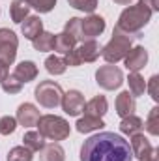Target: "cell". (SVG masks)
Masks as SVG:
<instances>
[{"label":"cell","instance_id":"1f68e13d","mask_svg":"<svg viewBox=\"0 0 159 161\" xmlns=\"http://www.w3.org/2000/svg\"><path fill=\"white\" fill-rule=\"evenodd\" d=\"M28 4H30V8H34L40 13H49L56 6V0H28Z\"/></svg>","mask_w":159,"mask_h":161},{"label":"cell","instance_id":"30bf717a","mask_svg":"<svg viewBox=\"0 0 159 161\" xmlns=\"http://www.w3.org/2000/svg\"><path fill=\"white\" fill-rule=\"evenodd\" d=\"M105 30V19L101 15L90 13L86 19H80V36L82 40H96Z\"/></svg>","mask_w":159,"mask_h":161},{"label":"cell","instance_id":"603a6c76","mask_svg":"<svg viewBox=\"0 0 159 161\" xmlns=\"http://www.w3.org/2000/svg\"><path fill=\"white\" fill-rule=\"evenodd\" d=\"M23 146H26L32 152H40L41 148L45 146V137L41 135L40 131H26L23 135Z\"/></svg>","mask_w":159,"mask_h":161},{"label":"cell","instance_id":"d6a6232c","mask_svg":"<svg viewBox=\"0 0 159 161\" xmlns=\"http://www.w3.org/2000/svg\"><path fill=\"white\" fill-rule=\"evenodd\" d=\"M17 129V120L13 116H2L0 118V135H11Z\"/></svg>","mask_w":159,"mask_h":161},{"label":"cell","instance_id":"83f0119b","mask_svg":"<svg viewBox=\"0 0 159 161\" xmlns=\"http://www.w3.org/2000/svg\"><path fill=\"white\" fill-rule=\"evenodd\" d=\"M146 131L150 135H159V107H154L146 118V124H144Z\"/></svg>","mask_w":159,"mask_h":161},{"label":"cell","instance_id":"8fae6325","mask_svg":"<svg viewBox=\"0 0 159 161\" xmlns=\"http://www.w3.org/2000/svg\"><path fill=\"white\" fill-rule=\"evenodd\" d=\"M84 103H86L84 96L80 94L79 90H68L62 96V101H60L64 113L69 114V116H79L82 113V109H84Z\"/></svg>","mask_w":159,"mask_h":161},{"label":"cell","instance_id":"8d00e7d4","mask_svg":"<svg viewBox=\"0 0 159 161\" xmlns=\"http://www.w3.org/2000/svg\"><path fill=\"white\" fill-rule=\"evenodd\" d=\"M116 4H120V6H131V2L133 0H114Z\"/></svg>","mask_w":159,"mask_h":161},{"label":"cell","instance_id":"5b68a950","mask_svg":"<svg viewBox=\"0 0 159 161\" xmlns=\"http://www.w3.org/2000/svg\"><path fill=\"white\" fill-rule=\"evenodd\" d=\"M101 54V45L96 40H84L80 45H77L73 51H69L68 54H64V62L66 66L77 68L80 64H90L96 62Z\"/></svg>","mask_w":159,"mask_h":161},{"label":"cell","instance_id":"836d02e7","mask_svg":"<svg viewBox=\"0 0 159 161\" xmlns=\"http://www.w3.org/2000/svg\"><path fill=\"white\" fill-rule=\"evenodd\" d=\"M157 82H159V77H157V75H152V77H150V80H148V84H146V88H148V92H150V97H152L154 101H157V99H159Z\"/></svg>","mask_w":159,"mask_h":161},{"label":"cell","instance_id":"d6986e66","mask_svg":"<svg viewBox=\"0 0 159 161\" xmlns=\"http://www.w3.org/2000/svg\"><path fill=\"white\" fill-rule=\"evenodd\" d=\"M79 41L75 40L73 36H69L68 32H60V34H54V51H58L60 54H68L69 51H73L77 47Z\"/></svg>","mask_w":159,"mask_h":161},{"label":"cell","instance_id":"8992f818","mask_svg":"<svg viewBox=\"0 0 159 161\" xmlns=\"http://www.w3.org/2000/svg\"><path fill=\"white\" fill-rule=\"evenodd\" d=\"M34 96H36V99H38V103L41 107L56 109L60 105V101H62L64 92H62V86L58 82H54V80H41L36 86V90H34Z\"/></svg>","mask_w":159,"mask_h":161},{"label":"cell","instance_id":"4fadbf2b","mask_svg":"<svg viewBox=\"0 0 159 161\" xmlns=\"http://www.w3.org/2000/svg\"><path fill=\"white\" fill-rule=\"evenodd\" d=\"M40 116L41 114H40V111H38L36 105H32V103H23V105H19V109H17L15 120H17V124L25 125V127H32V125L38 124Z\"/></svg>","mask_w":159,"mask_h":161},{"label":"cell","instance_id":"ba28073f","mask_svg":"<svg viewBox=\"0 0 159 161\" xmlns=\"http://www.w3.org/2000/svg\"><path fill=\"white\" fill-rule=\"evenodd\" d=\"M96 82L103 88V90H116L122 86L123 82V73L122 69L116 66H101L97 71H96Z\"/></svg>","mask_w":159,"mask_h":161},{"label":"cell","instance_id":"d4e9b609","mask_svg":"<svg viewBox=\"0 0 159 161\" xmlns=\"http://www.w3.org/2000/svg\"><path fill=\"white\" fill-rule=\"evenodd\" d=\"M66 62H64V56H56V54H51L47 56L45 60V69L51 73V75H62L66 71Z\"/></svg>","mask_w":159,"mask_h":161},{"label":"cell","instance_id":"52a82bcc","mask_svg":"<svg viewBox=\"0 0 159 161\" xmlns=\"http://www.w3.org/2000/svg\"><path fill=\"white\" fill-rule=\"evenodd\" d=\"M129 146H131L133 156L139 161H157V158H159L157 156L159 152L152 146V142L144 137V133H135V135H131Z\"/></svg>","mask_w":159,"mask_h":161},{"label":"cell","instance_id":"e575fe53","mask_svg":"<svg viewBox=\"0 0 159 161\" xmlns=\"http://www.w3.org/2000/svg\"><path fill=\"white\" fill-rule=\"evenodd\" d=\"M8 75H9V66H8L6 62H2V60H0V82L6 79Z\"/></svg>","mask_w":159,"mask_h":161},{"label":"cell","instance_id":"f546056e","mask_svg":"<svg viewBox=\"0 0 159 161\" xmlns=\"http://www.w3.org/2000/svg\"><path fill=\"white\" fill-rule=\"evenodd\" d=\"M71 8L79 9V11H86V13H94L97 8V0H68Z\"/></svg>","mask_w":159,"mask_h":161},{"label":"cell","instance_id":"277c9868","mask_svg":"<svg viewBox=\"0 0 159 161\" xmlns=\"http://www.w3.org/2000/svg\"><path fill=\"white\" fill-rule=\"evenodd\" d=\"M36 125H38V131H40L45 139L56 141V142L68 139V137H69V131H71L68 120H64L62 116H56V114L40 116V120H38Z\"/></svg>","mask_w":159,"mask_h":161},{"label":"cell","instance_id":"ac0fdd59","mask_svg":"<svg viewBox=\"0 0 159 161\" xmlns=\"http://www.w3.org/2000/svg\"><path fill=\"white\" fill-rule=\"evenodd\" d=\"M40 161H66V152L58 142L45 144L40 150Z\"/></svg>","mask_w":159,"mask_h":161},{"label":"cell","instance_id":"2e32d148","mask_svg":"<svg viewBox=\"0 0 159 161\" xmlns=\"http://www.w3.org/2000/svg\"><path fill=\"white\" fill-rule=\"evenodd\" d=\"M107 111H109V103H107V97H105V96H96V97H92L90 101L84 103V109H82L84 114H88V116H97V118H101Z\"/></svg>","mask_w":159,"mask_h":161},{"label":"cell","instance_id":"7c38bea8","mask_svg":"<svg viewBox=\"0 0 159 161\" xmlns=\"http://www.w3.org/2000/svg\"><path fill=\"white\" fill-rule=\"evenodd\" d=\"M125 60V68L131 71V73H139L146 64H148V51L144 47H131V51L127 53V56L123 58Z\"/></svg>","mask_w":159,"mask_h":161},{"label":"cell","instance_id":"484cf974","mask_svg":"<svg viewBox=\"0 0 159 161\" xmlns=\"http://www.w3.org/2000/svg\"><path fill=\"white\" fill-rule=\"evenodd\" d=\"M127 82H129V90H127V92H129L133 97H139V96L144 94V90H146V82H144V79L140 77V73H129Z\"/></svg>","mask_w":159,"mask_h":161},{"label":"cell","instance_id":"4dcf8cb0","mask_svg":"<svg viewBox=\"0 0 159 161\" xmlns=\"http://www.w3.org/2000/svg\"><path fill=\"white\" fill-rule=\"evenodd\" d=\"M64 32H68L69 36H73L77 41L82 40V36H80V19H79V17H71V19L66 23Z\"/></svg>","mask_w":159,"mask_h":161},{"label":"cell","instance_id":"7402d4cb","mask_svg":"<svg viewBox=\"0 0 159 161\" xmlns=\"http://www.w3.org/2000/svg\"><path fill=\"white\" fill-rule=\"evenodd\" d=\"M142 127H144L142 120L139 116H135V114H129V116L122 118V122H120V131L123 135H129V137L135 135V133H140Z\"/></svg>","mask_w":159,"mask_h":161},{"label":"cell","instance_id":"e0dca14e","mask_svg":"<svg viewBox=\"0 0 159 161\" xmlns=\"http://www.w3.org/2000/svg\"><path fill=\"white\" fill-rule=\"evenodd\" d=\"M135 109H137L135 97H133L127 90H125V92H120L118 97H116V113H118V116L125 118V116L133 114V113H135Z\"/></svg>","mask_w":159,"mask_h":161},{"label":"cell","instance_id":"6da1fadb","mask_svg":"<svg viewBox=\"0 0 159 161\" xmlns=\"http://www.w3.org/2000/svg\"><path fill=\"white\" fill-rule=\"evenodd\" d=\"M80 161H133L129 141L122 135L103 131L92 135L80 146Z\"/></svg>","mask_w":159,"mask_h":161},{"label":"cell","instance_id":"3957f363","mask_svg":"<svg viewBox=\"0 0 159 161\" xmlns=\"http://www.w3.org/2000/svg\"><path fill=\"white\" fill-rule=\"evenodd\" d=\"M133 40H135L133 36H129V34L122 32L118 28H114L111 41L105 47H101V56L109 64H116L120 60H123L127 56V53L131 51V47H133Z\"/></svg>","mask_w":159,"mask_h":161},{"label":"cell","instance_id":"4316f807","mask_svg":"<svg viewBox=\"0 0 159 161\" xmlns=\"http://www.w3.org/2000/svg\"><path fill=\"white\" fill-rule=\"evenodd\" d=\"M34 152L28 150L26 146H15L8 152V161H32Z\"/></svg>","mask_w":159,"mask_h":161},{"label":"cell","instance_id":"cb8c5ba5","mask_svg":"<svg viewBox=\"0 0 159 161\" xmlns=\"http://www.w3.org/2000/svg\"><path fill=\"white\" fill-rule=\"evenodd\" d=\"M32 45H34V49L40 51V53L54 51V34H51V32H41L36 40H32Z\"/></svg>","mask_w":159,"mask_h":161},{"label":"cell","instance_id":"9a60e30c","mask_svg":"<svg viewBox=\"0 0 159 161\" xmlns=\"http://www.w3.org/2000/svg\"><path fill=\"white\" fill-rule=\"evenodd\" d=\"M21 32H23V36H25L26 40H30V41L36 40L41 32H43V23H41V19L38 15H28V17L25 19V23H21Z\"/></svg>","mask_w":159,"mask_h":161},{"label":"cell","instance_id":"d590c367","mask_svg":"<svg viewBox=\"0 0 159 161\" xmlns=\"http://www.w3.org/2000/svg\"><path fill=\"white\" fill-rule=\"evenodd\" d=\"M140 2H142L144 6H148L154 13H156V11H159V2H157V0H140Z\"/></svg>","mask_w":159,"mask_h":161},{"label":"cell","instance_id":"ffe728a7","mask_svg":"<svg viewBox=\"0 0 159 161\" xmlns=\"http://www.w3.org/2000/svg\"><path fill=\"white\" fill-rule=\"evenodd\" d=\"M30 9H32V8H30L28 0H13V2H11V8H9L11 21L17 23V25H21V23L28 17Z\"/></svg>","mask_w":159,"mask_h":161},{"label":"cell","instance_id":"9c48e42d","mask_svg":"<svg viewBox=\"0 0 159 161\" xmlns=\"http://www.w3.org/2000/svg\"><path fill=\"white\" fill-rule=\"evenodd\" d=\"M17 47H19V40L15 32L9 28H0V60L11 66L17 56Z\"/></svg>","mask_w":159,"mask_h":161},{"label":"cell","instance_id":"5bb4252c","mask_svg":"<svg viewBox=\"0 0 159 161\" xmlns=\"http://www.w3.org/2000/svg\"><path fill=\"white\" fill-rule=\"evenodd\" d=\"M11 75L17 80H21L23 84H26V82H30V80H34L38 77V66L32 60H23L21 64L15 66V69H13Z\"/></svg>","mask_w":159,"mask_h":161},{"label":"cell","instance_id":"44dd1931","mask_svg":"<svg viewBox=\"0 0 159 161\" xmlns=\"http://www.w3.org/2000/svg\"><path fill=\"white\" fill-rule=\"evenodd\" d=\"M77 131L79 133H90V131H97V129H103L105 127V122L97 116H88L84 114V118H79L75 124Z\"/></svg>","mask_w":159,"mask_h":161},{"label":"cell","instance_id":"f1b7e54d","mask_svg":"<svg viewBox=\"0 0 159 161\" xmlns=\"http://www.w3.org/2000/svg\"><path fill=\"white\" fill-rule=\"evenodd\" d=\"M0 84H2V88H4V92H6V94H19V92L23 90V82H21V80H17L13 75H8V77L2 80Z\"/></svg>","mask_w":159,"mask_h":161},{"label":"cell","instance_id":"7a4b0ae2","mask_svg":"<svg viewBox=\"0 0 159 161\" xmlns=\"http://www.w3.org/2000/svg\"><path fill=\"white\" fill-rule=\"evenodd\" d=\"M152 15H154V11L139 0L137 4L125 8V9L120 13L118 23H116L114 28H118V30L129 34V36H133V38H140V32H142V28L150 23Z\"/></svg>","mask_w":159,"mask_h":161}]
</instances>
